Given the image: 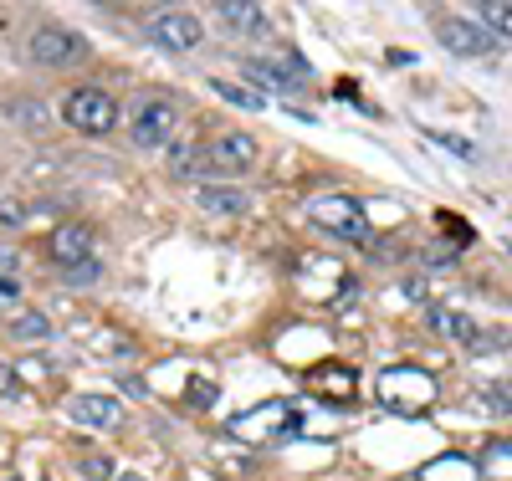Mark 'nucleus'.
<instances>
[{"label": "nucleus", "instance_id": "9d476101", "mask_svg": "<svg viewBox=\"0 0 512 481\" xmlns=\"http://www.w3.org/2000/svg\"><path fill=\"white\" fill-rule=\"evenodd\" d=\"M195 205H200L205 215H216V221H236V215H246L251 200H246L241 185H200Z\"/></svg>", "mask_w": 512, "mask_h": 481}, {"label": "nucleus", "instance_id": "cd10ccee", "mask_svg": "<svg viewBox=\"0 0 512 481\" xmlns=\"http://www.w3.org/2000/svg\"><path fill=\"white\" fill-rule=\"evenodd\" d=\"M118 481H139V476H118Z\"/></svg>", "mask_w": 512, "mask_h": 481}, {"label": "nucleus", "instance_id": "2eb2a0df", "mask_svg": "<svg viewBox=\"0 0 512 481\" xmlns=\"http://www.w3.org/2000/svg\"><path fill=\"white\" fill-rule=\"evenodd\" d=\"M477 21H482L497 41H512V6H507V0H482Z\"/></svg>", "mask_w": 512, "mask_h": 481}, {"label": "nucleus", "instance_id": "aec40b11", "mask_svg": "<svg viewBox=\"0 0 512 481\" xmlns=\"http://www.w3.org/2000/svg\"><path fill=\"white\" fill-rule=\"evenodd\" d=\"M11 333H16V338H47V333H52V323L41 318V313H21V318L11 323Z\"/></svg>", "mask_w": 512, "mask_h": 481}, {"label": "nucleus", "instance_id": "412c9836", "mask_svg": "<svg viewBox=\"0 0 512 481\" xmlns=\"http://www.w3.org/2000/svg\"><path fill=\"white\" fill-rule=\"evenodd\" d=\"M26 226V205L21 200H0V231H21Z\"/></svg>", "mask_w": 512, "mask_h": 481}, {"label": "nucleus", "instance_id": "bb28decb", "mask_svg": "<svg viewBox=\"0 0 512 481\" xmlns=\"http://www.w3.org/2000/svg\"><path fill=\"white\" fill-rule=\"evenodd\" d=\"M82 466H88V476H93V481H108V476H113V466H108L103 456H88Z\"/></svg>", "mask_w": 512, "mask_h": 481}, {"label": "nucleus", "instance_id": "0eeeda50", "mask_svg": "<svg viewBox=\"0 0 512 481\" xmlns=\"http://www.w3.org/2000/svg\"><path fill=\"white\" fill-rule=\"evenodd\" d=\"M246 77L262 82V87H277V93H287V87H303L308 82V67L287 57V62H267V57H246Z\"/></svg>", "mask_w": 512, "mask_h": 481}, {"label": "nucleus", "instance_id": "4468645a", "mask_svg": "<svg viewBox=\"0 0 512 481\" xmlns=\"http://www.w3.org/2000/svg\"><path fill=\"white\" fill-rule=\"evenodd\" d=\"M221 21H226V31H241V36L272 31V26H267V11H262V6H246V0H226V6H221Z\"/></svg>", "mask_w": 512, "mask_h": 481}, {"label": "nucleus", "instance_id": "6ab92c4d", "mask_svg": "<svg viewBox=\"0 0 512 481\" xmlns=\"http://www.w3.org/2000/svg\"><path fill=\"white\" fill-rule=\"evenodd\" d=\"M318 379L328 384V395H338V400H344V395H349V389H354V374H349V369H338V364H328V369H318Z\"/></svg>", "mask_w": 512, "mask_h": 481}, {"label": "nucleus", "instance_id": "f03ea898", "mask_svg": "<svg viewBox=\"0 0 512 481\" xmlns=\"http://www.w3.org/2000/svg\"><path fill=\"white\" fill-rule=\"evenodd\" d=\"M62 118L72 128H82V134H113L118 103H113V93H103V87H72V93L62 98Z\"/></svg>", "mask_w": 512, "mask_h": 481}, {"label": "nucleus", "instance_id": "b1692460", "mask_svg": "<svg viewBox=\"0 0 512 481\" xmlns=\"http://www.w3.org/2000/svg\"><path fill=\"white\" fill-rule=\"evenodd\" d=\"M16 272H21V256L0 246V282H16Z\"/></svg>", "mask_w": 512, "mask_h": 481}, {"label": "nucleus", "instance_id": "a878e982", "mask_svg": "<svg viewBox=\"0 0 512 481\" xmlns=\"http://www.w3.org/2000/svg\"><path fill=\"white\" fill-rule=\"evenodd\" d=\"M210 400H216V389H210L205 379H195V384H190V405H200V410H205Z\"/></svg>", "mask_w": 512, "mask_h": 481}, {"label": "nucleus", "instance_id": "1a4fd4ad", "mask_svg": "<svg viewBox=\"0 0 512 481\" xmlns=\"http://www.w3.org/2000/svg\"><path fill=\"white\" fill-rule=\"evenodd\" d=\"M256 164V139L251 134H221L216 144H210V169L221 174H241Z\"/></svg>", "mask_w": 512, "mask_h": 481}, {"label": "nucleus", "instance_id": "f8f14e48", "mask_svg": "<svg viewBox=\"0 0 512 481\" xmlns=\"http://www.w3.org/2000/svg\"><path fill=\"white\" fill-rule=\"evenodd\" d=\"M431 328L436 333H446V338H456V343H472L477 354H482V343H487V333L466 318V313H446V308H431Z\"/></svg>", "mask_w": 512, "mask_h": 481}, {"label": "nucleus", "instance_id": "5701e85b", "mask_svg": "<svg viewBox=\"0 0 512 481\" xmlns=\"http://www.w3.org/2000/svg\"><path fill=\"white\" fill-rule=\"evenodd\" d=\"M431 139H436L441 149H451L456 159H477V149H472V144H466V139H456V134H431Z\"/></svg>", "mask_w": 512, "mask_h": 481}, {"label": "nucleus", "instance_id": "7ed1b4c3", "mask_svg": "<svg viewBox=\"0 0 512 481\" xmlns=\"http://www.w3.org/2000/svg\"><path fill=\"white\" fill-rule=\"evenodd\" d=\"M436 41L451 52V57H492L497 52V36L472 21V16H456V11H441L436 16Z\"/></svg>", "mask_w": 512, "mask_h": 481}, {"label": "nucleus", "instance_id": "393cba45", "mask_svg": "<svg viewBox=\"0 0 512 481\" xmlns=\"http://www.w3.org/2000/svg\"><path fill=\"white\" fill-rule=\"evenodd\" d=\"M21 395V384H16V369L0 364V400H16Z\"/></svg>", "mask_w": 512, "mask_h": 481}, {"label": "nucleus", "instance_id": "39448f33", "mask_svg": "<svg viewBox=\"0 0 512 481\" xmlns=\"http://www.w3.org/2000/svg\"><path fill=\"white\" fill-rule=\"evenodd\" d=\"M149 36L159 41V47H169V52H190V47H200V41H205V26L190 11H159L149 21Z\"/></svg>", "mask_w": 512, "mask_h": 481}, {"label": "nucleus", "instance_id": "9b49d317", "mask_svg": "<svg viewBox=\"0 0 512 481\" xmlns=\"http://www.w3.org/2000/svg\"><path fill=\"white\" fill-rule=\"evenodd\" d=\"M52 256L62 261V267H77V261H88L93 256V231L88 226H77V221H67V226H57L52 231Z\"/></svg>", "mask_w": 512, "mask_h": 481}, {"label": "nucleus", "instance_id": "f3484780", "mask_svg": "<svg viewBox=\"0 0 512 481\" xmlns=\"http://www.w3.org/2000/svg\"><path fill=\"white\" fill-rule=\"evenodd\" d=\"M482 400H487V410H497V415H512V379H497V384H487V389H482Z\"/></svg>", "mask_w": 512, "mask_h": 481}, {"label": "nucleus", "instance_id": "20e7f679", "mask_svg": "<svg viewBox=\"0 0 512 481\" xmlns=\"http://www.w3.org/2000/svg\"><path fill=\"white\" fill-rule=\"evenodd\" d=\"M26 52H31V62H41V67H67V62L88 57V41L72 36L67 26H36Z\"/></svg>", "mask_w": 512, "mask_h": 481}, {"label": "nucleus", "instance_id": "dca6fc26", "mask_svg": "<svg viewBox=\"0 0 512 481\" xmlns=\"http://www.w3.org/2000/svg\"><path fill=\"white\" fill-rule=\"evenodd\" d=\"M210 87H216V93H221L226 103H241V108H262V93H251V87H236V82H226V77H216Z\"/></svg>", "mask_w": 512, "mask_h": 481}, {"label": "nucleus", "instance_id": "f257e3e1", "mask_svg": "<svg viewBox=\"0 0 512 481\" xmlns=\"http://www.w3.org/2000/svg\"><path fill=\"white\" fill-rule=\"evenodd\" d=\"M308 221L338 241H369V215L354 195H318L308 200Z\"/></svg>", "mask_w": 512, "mask_h": 481}, {"label": "nucleus", "instance_id": "423d86ee", "mask_svg": "<svg viewBox=\"0 0 512 481\" xmlns=\"http://www.w3.org/2000/svg\"><path fill=\"white\" fill-rule=\"evenodd\" d=\"M169 134H175V103H169V98L139 103V113H134V144L154 149V144H169Z\"/></svg>", "mask_w": 512, "mask_h": 481}, {"label": "nucleus", "instance_id": "6e6552de", "mask_svg": "<svg viewBox=\"0 0 512 481\" xmlns=\"http://www.w3.org/2000/svg\"><path fill=\"white\" fill-rule=\"evenodd\" d=\"M67 415H72L77 425H88V430H113V425L123 420V405H118L113 395H72V400H67Z\"/></svg>", "mask_w": 512, "mask_h": 481}, {"label": "nucleus", "instance_id": "ddd939ff", "mask_svg": "<svg viewBox=\"0 0 512 481\" xmlns=\"http://www.w3.org/2000/svg\"><path fill=\"white\" fill-rule=\"evenodd\" d=\"M210 169V149H200V144H169V174L175 180H200V174Z\"/></svg>", "mask_w": 512, "mask_h": 481}, {"label": "nucleus", "instance_id": "a211bd4d", "mask_svg": "<svg viewBox=\"0 0 512 481\" xmlns=\"http://www.w3.org/2000/svg\"><path fill=\"white\" fill-rule=\"evenodd\" d=\"M62 277H67L72 287H88V282H98V277H103V261H98V256H88V261H77V267H67Z\"/></svg>", "mask_w": 512, "mask_h": 481}, {"label": "nucleus", "instance_id": "4be33fe9", "mask_svg": "<svg viewBox=\"0 0 512 481\" xmlns=\"http://www.w3.org/2000/svg\"><path fill=\"white\" fill-rule=\"evenodd\" d=\"M487 466L492 476H512V446H487Z\"/></svg>", "mask_w": 512, "mask_h": 481}]
</instances>
